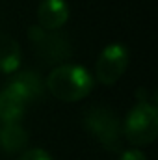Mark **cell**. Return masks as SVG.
Segmentation results:
<instances>
[{"mask_svg":"<svg viewBox=\"0 0 158 160\" xmlns=\"http://www.w3.org/2000/svg\"><path fill=\"white\" fill-rule=\"evenodd\" d=\"M45 88L63 102H77L91 93L93 77L80 65L63 63L50 71L45 80Z\"/></svg>","mask_w":158,"mask_h":160,"instance_id":"obj_1","label":"cell"},{"mask_svg":"<svg viewBox=\"0 0 158 160\" xmlns=\"http://www.w3.org/2000/svg\"><path fill=\"white\" fill-rule=\"evenodd\" d=\"M86 130L106 149L112 153L121 151L123 143V123L106 106H93L84 114Z\"/></svg>","mask_w":158,"mask_h":160,"instance_id":"obj_2","label":"cell"},{"mask_svg":"<svg viewBox=\"0 0 158 160\" xmlns=\"http://www.w3.org/2000/svg\"><path fill=\"white\" fill-rule=\"evenodd\" d=\"M123 136L134 147L149 145L158 136V110L153 102H138L123 123Z\"/></svg>","mask_w":158,"mask_h":160,"instance_id":"obj_3","label":"cell"},{"mask_svg":"<svg viewBox=\"0 0 158 160\" xmlns=\"http://www.w3.org/2000/svg\"><path fill=\"white\" fill-rule=\"evenodd\" d=\"M28 39L32 43V47L36 48V54L47 63L63 65L73 54L71 41L62 32H47L39 26H30Z\"/></svg>","mask_w":158,"mask_h":160,"instance_id":"obj_4","label":"cell"},{"mask_svg":"<svg viewBox=\"0 0 158 160\" xmlns=\"http://www.w3.org/2000/svg\"><path fill=\"white\" fill-rule=\"evenodd\" d=\"M128 67V48L123 43H110L97 60V80L104 86L116 84Z\"/></svg>","mask_w":158,"mask_h":160,"instance_id":"obj_5","label":"cell"},{"mask_svg":"<svg viewBox=\"0 0 158 160\" xmlns=\"http://www.w3.org/2000/svg\"><path fill=\"white\" fill-rule=\"evenodd\" d=\"M4 89H7L11 95H15L19 101H22L26 104V102L41 99L45 95L47 88H45V80L41 78L37 73H34V71H21L6 84Z\"/></svg>","mask_w":158,"mask_h":160,"instance_id":"obj_6","label":"cell"},{"mask_svg":"<svg viewBox=\"0 0 158 160\" xmlns=\"http://www.w3.org/2000/svg\"><path fill=\"white\" fill-rule=\"evenodd\" d=\"M69 21L67 0H43L37 8V26L47 32H58Z\"/></svg>","mask_w":158,"mask_h":160,"instance_id":"obj_7","label":"cell"},{"mask_svg":"<svg viewBox=\"0 0 158 160\" xmlns=\"http://www.w3.org/2000/svg\"><path fill=\"white\" fill-rule=\"evenodd\" d=\"M30 140L28 130L21 123H0V149L7 155H19L24 151Z\"/></svg>","mask_w":158,"mask_h":160,"instance_id":"obj_8","label":"cell"},{"mask_svg":"<svg viewBox=\"0 0 158 160\" xmlns=\"http://www.w3.org/2000/svg\"><path fill=\"white\" fill-rule=\"evenodd\" d=\"M21 62H22L21 45L13 38L0 34V71L6 75L15 73L19 69Z\"/></svg>","mask_w":158,"mask_h":160,"instance_id":"obj_9","label":"cell"},{"mask_svg":"<svg viewBox=\"0 0 158 160\" xmlns=\"http://www.w3.org/2000/svg\"><path fill=\"white\" fill-rule=\"evenodd\" d=\"M24 116V102L7 89L0 91V123H21Z\"/></svg>","mask_w":158,"mask_h":160,"instance_id":"obj_10","label":"cell"},{"mask_svg":"<svg viewBox=\"0 0 158 160\" xmlns=\"http://www.w3.org/2000/svg\"><path fill=\"white\" fill-rule=\"evenodd\" d=\"M17 160H52V157H50V153H48V151L36 147V149L22 151V153H21V157H19Z\"/></svg>","mask_w":158,"mask_h":160,"instance_id":"obj_11","label":"cell"},{"mask_svg":"<svg viewBox=\"0 0 158 160\" xmlns=\"http://www.w3.org/2000/svg\"><path fill=\"white\" fill-rule=\"evenodd\" d=\"M119 160H147V157L141 151H138V149H128V151H125L121 155Z\"/></svg>","mask_w":158,"mask_h":160,"instance_id":"obj_12","label":"cell"}]
</instances>
